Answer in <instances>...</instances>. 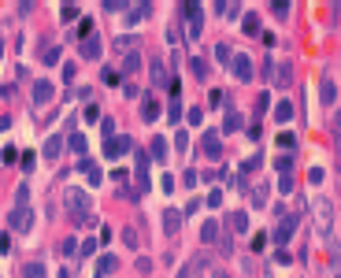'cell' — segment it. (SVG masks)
Listing matches in <instances>:
<instances>
[{"instance_id": "1", "label": "cell", "mask_w": 341, "mask_h": 278, "mask_svg": "<svg viewBox=\"0 0 341 278\" xmlns=\"http://www.w3.org/2000/svg\"><path fill=\"white\" fill-rule=\"evenodd\" d=\"M63 208H67V215H71L75 223H89L93 201L82 193V189H63Z\"/></svg>"}, {"instance_id": "2", "label": "cell", "mask_w": 341, "mask_h": 278, "mask_svg": "<svg viewBox=\"0 0 341 278\" xmlns=\"http://www.w3.org/2000/svg\"><path fill=\"white\" fill-rule=\"evenodd\" d=\"M8 227L19 230V234H26V230L33 227V211H30V208H15V211L8 215Z\"/></svg>"}, {"instance_id": "3", "label": "cell", "mask_w": 341, "mask_h": 278, "mask_svg": "<svg viewBox=\"0 0 341 278\" xmlns=\"http://www.w3.org/2000/svg\"><path fill=\"white\" fill-rule=\"evenodd\" d=\"M133 149V145H130V137H111V141L108 145H104V156H108V160H123V156H126V152H130Z\"/></svg>"}, {"instance_id": "4", "label": "cell", "mask_w": 341, "mask_h": 278, "mask_svg": "<svg viewBox=\"0 0 341 278\" xmlns=\"http://www.w3.org/2000/svg\"><path fill=\"white\" fill-rule=\"evenodd\" d=\"M182 219H185V211L167 208L163 211V234H178V230H182Z\"/></svg>"}, {"instance_id": "5", "label": "cell", "mask_w": 341, "mask_h": 278, "mask_svg": "<svg viewBox=\"0 0 341 278\" xmlns=\"http://www.w3.org/2000/svg\"><path fill=\"white\" fill-rule=\"evenodd\" d=\"M315 215H319V230L330 237V201L326 197H315Z\"/></svg>"}, {"instance_id": "6", "label": "cell", "mask_w": 341, "mask_h": 278, "mask_svg": "<svg viewBox=\"0 0 341 278\" xmlns=\"http://www.w3.org/2000/svg\"><path fill=\"white\" fill-rule=\"evenodd\" d=\"M123 11H126V26H137L152 8H149V4H123Z\"/></svg>"}, {"instance_id": "7", "label": "cell", "mask_w": 341, "mask_h": 278, "mask_svg": "<svg viewBox=\"0 0 341 278\" xmlns=\"http://www.w3.org/2000/svg\"><path fill=\"white\" fill-rule=\"evenodd\" d=\"M52 93H56V89H52V82H37V85H33V93H30V101L33 104H49Z\"/></svg>"}, {"instance_id": "8", "label": "cell", "mask_w": 341, "mask_h": 278, "mask_svg": "<svg viewBox=\"0 0 341 278\" xmlns=\"http://www.w3.org/2000/svg\"><path fill=\"white\" fill-rule=\"evenodd\" d=\"M78 171H82V175L89 178L93 185H100V182H104V171H100V167H97L93 160H82V163H78Z\"/></svg>"}, {"instance_id": "9", "label": "cell", "mask_w": 341, "mask_h": 278, "mask_svg": "<svg viewBox=\"0 0 341 278\" xmlns=\"http://www.w3.org/2000/svg\"><path fill=\"white\" fill-rule=\"evenodd\" d=\"M82 59H100V37H82Z\"/></svg>"}, {"instance_id": "10", "label": "cell", "mask_w": 341, "mask_h": 278, "mask_svg": "<svg viewBox=\"0 0 341 278\" xmlns=\"http://www.w3.org/2000/svg\"><path fill=\"white\" fill-rule=\"evenodd\" d=\"M141 119H145V123L159 119V104H156V97H141Z\"/></svg>"}, {"instance_id": "11", "label": "cell", "mask_w": 341, "mask_h": 278, "mask_svg": "<svg viewBox=\"0 0 341 278\" xmlns=\"http://www.w3.org/2000/svg\"><path fill=\"white\" fill-rule=\"evenodd\" d=\"M234 75L241 78V82H249V78H252V63H249V56H237V59H234Z\"/></svg>"}, {"instance_id": "12", "label": "cell", "mask_w": 341, "mask_h": 278, "mask_svg": "<svg viewBox=\"0 0 341 278\" xmlns=\"http://www.w3.org/2000/svg\"><path fill=\"white\" fill-rule=\"evenodd\" d=\"M204 152H208V156H219V152H223V141H219L215 130H208V134H204Z\"/></svg>"}, {"instance_id": "13", "label": "cell", "mask_w": 341, "mask_h": 278, "mask_svg": "<svg viewBox=\"0 0 341 278\" xmlns=\"http://www.w3.org/2000/svg\"><path fill=\"white\" fill-rule=\"evenodd\" d=\"M200 241L204 245H211V241H219V223H204V227H200Z\"/></svg>"}, {"instance_id": "14", "label": "cell", "mask_w": 341, "mask_h": 278, "mask_svg": "<svg viewBox=\"0 0 341 278\" xmlns=\"http://www.w3.org/2000/svg\"><path fill=\"white\" fill-rule=\"evenodd\" d=\"M226 223L234 227V234H245V230H249V215H245V211H234Z\"/></svg>"}, {"instance_id": "15", "label": "cell", "mask_w": 341, "mask_h": 278, "mask_svg": "<svg viewBox=\"0 0 341 278\" xmlns=\"http://www.w3.org/2000/svg\"><path fill=\"white\" fill-rule=\"evenodd\" d=\"M293 227H297V219H286L282 227L275 230V241H278V245H282V241H289V237H293Z\"/></svg>"}, {"instance_id": "16", "label": "cell", "mask_w": 341, "mask_h": 278, "mask_svg": "<svg viewBox=\"0 0 341 278\" xmlns=\"http://www.w3.org/2000/svg\"><path fill=\"white\" fill-rule=\"evenodd\" d=\"M152 85H163L167 82V78H163V59H159V56H152Z\"/></svg>"}, {"instance_id": "17", "label": "cell", "mask_w": 341, "mask_h": 278, "mask_svg": "<svg viewBox=\"0 0 341 278\" xmlns=\"http://www.w3.org/2000/svg\"><path fill=\"white\" fill-rule=\"evenodd\" d=\"M137 67H141V56H137V52H126V59H123V71H126V75H133Z\"/></svg>"}, {"instance_id": "18", "label": "cell", "mask_w": 341, "mask_h": 278, "mask_svg": "<svg viewBox=\"0 0 341 278\" xmlns=\"http://www.w3.org/2000/svg\"><path fill=\"white\" fill-rule=\"evenodd\" d=\"M149 156H152V160H163V156H167V145H163V137H152V149H149Z\"/></svg>"}, {"instance_id": "19", "label": "cell", "mask_w": 341, "mask_h": 278, "mask_svg": "<svg viewBox=\"0 0 341 278\" xmlns=\"http://www.w3.org/2000/svg\"><path fill=\"white\" fill-rule=\"evenodd\" d=\"M67 145H71V152L85 156V137H82V134H71V137H67Z\"/></svg>"}, {"instance_id": "20", "label": "cell", "mask_w": 341, "mask_h": 278, "mask_svg": "<svg viewBox=\"0 0 341 278\" xmlns=\"http://www.w3.org/2000/svg\"><path fill=\"white\" fill-rule=\"evenodd\" d=\"M23 278H45V263H26Z\"/></svg>"}, {"instance_id": "21", "label": "cell", "mask_w": 341, "mask_h": 278, "mask_svg": "<svg viewBox=\"0 0 341 278\" xmlns=\"http://www.w3.org/2000/svg\"><path fill=\"white\" fill-rule=\"evenodd\" d=\"M115 267H119V260H115V256H100V278H104V275H111Z\"/></svg>"}, {"instance_id": "22", "label": "cell", "mask_w": 341, "mask_h": 278, "mask_svg": "<svg viewBox=\"0 0 341 278\" xmlns=\"http://www.w3.org/2000/svg\"><path fill=\"white\" fill-rule=\"evenodd\" d=\"M59 141H63V137H52V141L45 145V156H49V160H56V156H59V149H63Z\"/></svg>"}, {"instance_id": "23", "label": "cell", "mask_w": 341, "mask_h": 278, "mask_svg": "<svg viewBox=\"0 0 341 278\" xmlns=\"http://www.w3.org/2000/svg\"><path fill=\"white\" fill-rule=\"evenodd\" d=\"M289 115H293V108H289V104H278V108H275V119H278V123H289Z\"/></svg>"}, {"instance_id": "24", "label": "cell", "mask_w": 341, "mask_h": 278, "mask_svg": "<svg viewBox=\"0 0 341 278\" xmlns=\"http://www.w3.org/2000/svg\"><path fill=\"white\" fill-rule=\"evenodd\" d=\"M189 67H193V75H197V78H208V63H204V59H193Z\"/></svg>"}, {"instance_id": "25", "label": "cell", "mask_w": 341, "mask_h": 278, "mask_svg": "<svg viewBox=\"0 0 341 278\" xmlns=\"http://www.w3.org/2000/svg\"><path fill=\"white\" fill-rule=\"evenodd\" d=\"M289 78H293V71L282 63V67H278V82H275V85H289Z\"/></svg>"}, {"instance_id": "26", "label": "cell", "mask_w": 341, "mask_h": 278, "mask_svg": "<svg viewBox=\"0 0 341 278\" xmlns=\"http://www.w3.org/2000/svg\"><path fill=\"white\" fill-rule=\"evenodd\" d=\"M334 97H338V89L330 82H323V104H334Z\"/></svg>"}, {"instance_id": "27", "label": "cell", "mask_w": 341, "mask_h": 278, "mask_svg": "<svg viewBox=\"0 0 341 278\" xmlns=\"http://www.w3.org/2000/svg\"><path fill=\"white\" fill-rule=\"evenodd\" d=\"M260 30V19L256 15H245V34H256Z\"/></svg>"}, {"instance_id": "28", "label": "cell", "mask_w": 341, "mask_h": 278, "mask_svg": "<svg viewBox=\"0 0 341 278\" xmlns=\"http://www.w3.org/2000/svg\"><path fill=\"white\" fill-rule=\"evenodd\" d=\"M175 149H178V152H185V149H189V137H185V130H178V137H175Z\"/></svg>"}, {"instance_id": "29", "label": "cell", "mask_w": 341, "mask_h": 278, "mask_svg": "<svg viewBox=\"0 0 341 278\" xmlns=\"http://www.w3.org/2000/svg\"><path fill=\"white\" fill-rule=\"evenodd\" d=\"M85 119H89V123H97V119H100V108H97V104H85Z\"/></svg>"}, {"instance_id": "30", "label": "cell", "mask_w": 341, "mask_h": 278, "mask_svg": "<svg viewBox=\"0 0 341 278\" xmlns=\"http://www.w3.org/2000/svg\"><path fill=\"white\" fill-rule=\"evenodd\" d=\"M93 249H97V241H85L82 249H78V256H82V260H85V256H93Z\"/></svg>"}, {"instance_id": "31", "label": "cell", "mask_w": 341, "mask_h": 278, "mask_svg": "<svg viewBox=\"0 0 341 278\" xmlns=\"http://www.w3.org/2000/svg\"><path fill=\"white\" fill-rule=\"evenodd\" d=\"M41 59H45V63H56V59H59V49H49V52H41Z\"/></svg>"}, {"instance_id": "32", "label": "cell", "mask_w": 341, "mask_h": 278, "mask_svg": "<svg viewBox=\"0 0 341 278\" xmlns=\"http://www.w3.org/2000/svg\"><path fill=\"white\" fill-rule=\"evenodd\" d=\"M75 249H78L75 237H67V241H63V256H75Z\"/></svg>"}, {"instance_id": "33", "label": "cell", "mask_w": 341, "mask_h": 278, "mask_svg": "<svg viewBox=\"0 0 341 278\" xmlns=\"http://www.w3.org/2000/svg\"><path fill=\"white\" fill-rule=\"evenodd\" d=\"M75 15H78V8H75V4H67V8L59 11V19H75Z\"/></svg>"}, {"instance_id": "34", "label": "cell", "mask_w": 341, "mask_h": 278, "mask_svg": "<svg viewBox=\"0 0 341 278\" xmlns=\"http://www.w3.org/2000/svg\"><path fill=\"white\" fill-rule=\"evenodd\" d=\"M171 119H175V123L182 119V101H175V104H171Z\"/></svg>"}, {"instance_id": "35", "label": "cell", "mask_w": 341, "mask_h": 278, "mask_svg": "<svg viewBox=\"0 0 341 278\" xmlns=\"http://www.w3.org/2000/svg\"><path fill=\"white\" fill-rule=\"evenodd\" d=\"M293 141H297L293 134H282V137H278V145H282V149H293Z\"/></svg>"}, {"instance_id": "36", "label": "cell", "mask_w": 341, "mask_h": 278, "mask_svg": "<svg viewBox=\"0 0 341 278\" xmlns=\"http://www.w3.org/2000/svg\"><path fill=\"white\" fill-rule=\"evenodd\" d=\"M211 278H230V275H226V271H211Z\"/></svg>"}, {"instance_id": "37", "label": "cell", "mask_w": 341, "mask_h": 278, "mask_svg": "<svg viewBox=\"0 0 341 278\" xmlns=\"http://www.w3.org/2000/svg\"><path fill=\"white\" fill-rule=\"evenodd\" d=\"M0 56H4V41H0Z\"/></svg>"}]
</instances>
